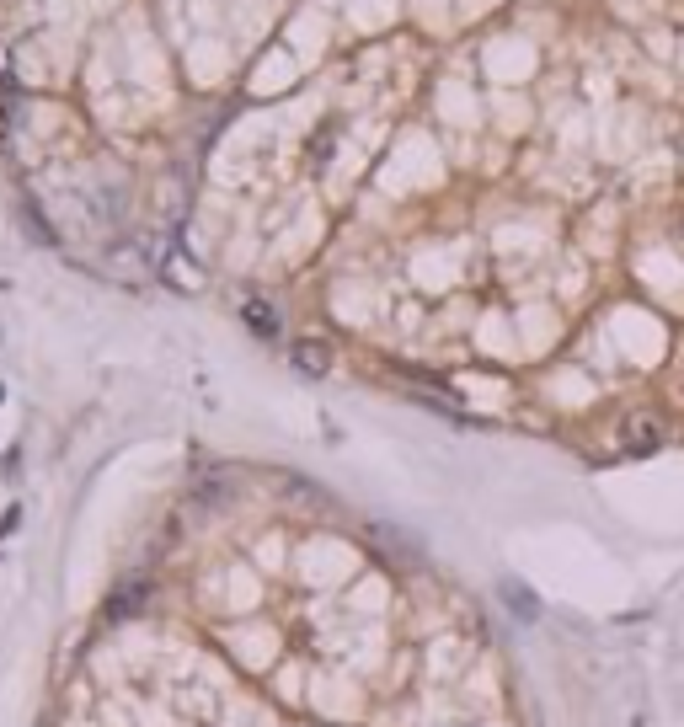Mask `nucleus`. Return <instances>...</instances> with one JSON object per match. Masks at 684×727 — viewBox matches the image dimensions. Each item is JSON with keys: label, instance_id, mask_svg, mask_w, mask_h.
I'll list each match as a JSON object with an SVG mask.
<instances>
[{"label": "nucleus", "instance_id": "obj_1", "mask_svg": "<svg viewBox=\"0 0 684 727\" xmlns=\"http://www.w3.org/2000/svg\"><path fill=\"white\" fill-rule=\"evenodd\" d=\"M658 444H663V423H658V417H647V412L626 417V423L615 428V450L620 455H652Z\"/></svg>", "mask_w": 684, "mask_h": 727}, {"label": "nucleus", "instance_id": "obj_2", "mask_svg": "<svg viewBox=\"0 0 684 727\" xmlns=\"http://www.w3.org/2000/svg\"><path fill=\"white\" fill-rule=\"evenodd\" d=\"M246 321H252V327H262V332H278V316L268 311V305H262V300H252V305H246Z\"/></svg>", "mask_w": 684, "mask_h": 727}, {"label": "nucleus", "instance_id": "obj_3", "mask_svg": "<svg viewBox=\"0 0 684 727\" xmlns=\"http://www.w3.org/2000/svg\"><path fill=\"white\" fill-rule=\"evenodd\" d=\"M294 364H305V369H326V353L316 343H305L300 353H294Z\"/></svg>", "mask_w": 684, "mask_h": 727}]
</instances>
